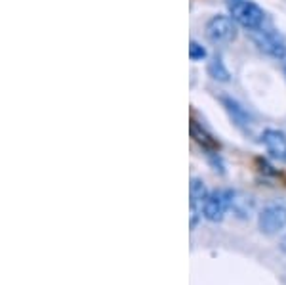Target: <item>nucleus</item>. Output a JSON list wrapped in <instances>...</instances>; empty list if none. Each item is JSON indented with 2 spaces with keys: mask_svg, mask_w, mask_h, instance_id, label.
<instances>
[{
  "mask_svg": "<svg viewBox=\"0 0 286 285\" xmlns=\"http://www.w3.org/2000/svg\"><path fill=\"white\" fill-rule=\"evenodd\" d=\"M233 199H235V191L231 190L210 191L202 205V216L210 222H222L227 209L233 207Z\"/></svg>",
  "mask_w": 286,
  "mask_h": 285,
  "instance_id": "obj_1",
  "label": "nucleus"
},
{
  "mask_svg": "<svg viewBox=\"0 0 286 285\" xmlns=\"http://www.w3.org/2000/svg\"><path fill=\"white\" fill-rule=\"evenodd\" d=\"M229 12L233 15V19L239 21L246 29H259V25L264 21V10L246 0H233L229 4Z\"/></svg>",
  "mask_w": 286,
  "mask_h": 285,
  "instance_id": "obj_2",
  "label": "nucleus"
},
{
  "mask_svg": "<svg viewBox=\"0 0 286 285\" xmlns=\"http://www.w3.org/2000/svg\"><path fill=\"white\" fill-rule=\"evenodd\" d=\"M257 226L267 235H275L286 228V205L273 203L267 205L257 216Z\"/></svg>",
  "mask_w": 286,
  "mask_h": 285,
  "instance_id": "obj_3",
  "label": "nucleus"
},
{
  "mask_svg": "<svg viewBox=\"0 0 286 285\" xmlns=\"http://www.w3.org/2000/svg\"><path fill=\"white\" fill-rule=\"evenodd\" d=\"M206 37L212 42H231L236 37V27L233 17L229 15H214L206 25Z\"/></svg>",
  "mask_w": 286,
  "mask_h": 285,
  "instance_id": "obj_4",
  "label": "nucleus"
},
{
  "mask_svg": "<svg viewBox=\"0 0 286 285\" xmlns=\"http://www.w3.org/2000/svg\"><path fill=\"white\" fill-rule=\"evenodd\" d=\"M254 31V40L256 44L265 52V54H269L273 58L277 59H284L286 58V46L284 42L280 40V37L277 33H273V31H265V29H252Z\"/></svg>",
  "mask_w": 286,
  "mask_h": 285,
  "instance_id": "obj_5",
  "label": "nucleus"
},
{
  "mask_svg": "<svg viewBox=\"0 0 286 285\" xmlns=\"http://www.w3.org/2000/svg\"><path fill=\"white\" fill-rule=\"evenodd\" d=\"M208 193L210 191L206 190L204 182L200 178H193L191 180V186H189V198H191V228H197L199 224V218L202 216V205L206 201Z\"/></svg>",
  "mask_w": 286,
  "mask_h": 285,
  "instance_id": "obj_6",
  "label": "nucleus"
},
{
  "mask_svg": "<svg viewBox=\"0 0 286 285\" xmlns=\"http://www.w3.org/2000/svg\"><path fill=\"white\" fill-rule=\"evenodd\" d=\"M261 142H264L265 149L275 157V159H280V161H286V136L279 130H265L264 136H261Z\"/></svg>",
  "mask_w": 286,
  "mask_h": 285,
  "instance_id": "obj_7",
  "label": "nucleus"
},
{
  "mask_svg": "<svg viewBox=\"0 0 286 285\" xmlns=\"http://www.w3.org/2000/svg\"><path fill=\"white\" fill-rule=\"evenodd\" d=\"M222 103L225 105V109L229 111V115L233 117L236 124H241V126H246V124L250 123V117H248V113L235 102V100H231V98H222Z\"/></svg>",
  "mask_w": 286,
  "mask_h": 285,
  "instance_id": "obj_8",
  "label": "nucleus"
},
{
  "mask_svg": "<svg viewBox=\"0 0 286 285\" xmlns=\"http://www.w3.org/2000/svg\"><path fill=\"white\" fill-rule=\"evenodd\" d=\"M208 75H210L214 81H220V82H227L229 79H231L229 69L223 65V61L220 58H214L208 63Z\"/></svg>",
  "mask_w": 286,
  "mask_h": 285,
  "instance_id": "obj_9",
  "label": "nucleus"
},
{
  "mask_svg": "<svg viewBox=\"0 0 286 285\" xmlns=\"http://www.w3.org/2000/svg\"><path fill=\"white\" fill-rule=\"evenodd\" d=\"M191 134H193V138L199 142L200 146L206 147V149H212V151H214V149L220 147V144H218V142H216V140L212 138L208 132H204L202 128H199V124L197 123H191Z\"/></svg>",
  "mask_w": 286,
  "mask_h": 285,
  "instance_id": "obj_10",
  "label": "nucleus"
},
{
  "mask_svg": "<svg viewBox=\"0 0 286 285\" xmlns=\"http://www.w3.org/2000/svg\"><path fill=\"white\" fill-rule=\"evenodd\" d=\"M189 58L193 59H202V58H206V50H204V48H202V46H200L199 42H191L189 44Z\"/></svg>",
  "mask_w": 286,
  "mask_h": 285,
  "instance_id": "obj_11",
  "label": "nucleus"
},
{
  "mask_svg": "<svg viewBox=\"0 0 286 285\" xmlns=\"http://www.w3.org/2000/svg\"><path fill=\"white\" fill-rule=\"evenodd\" d=\"M280 249L286 253V237H282V242H280Z\"/></svg>",
  "mask_w": 286,
  "mask_h": 285,
  "instance_id": "obj_12",
  "label": "nucleus"
}]
</instances>
